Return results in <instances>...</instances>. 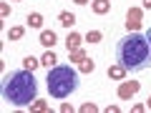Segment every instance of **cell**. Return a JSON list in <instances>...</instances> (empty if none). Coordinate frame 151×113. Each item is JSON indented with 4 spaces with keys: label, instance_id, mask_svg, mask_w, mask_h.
<instances>
[{
    "label": "cell",
    "instance_id": "obj_13",
    "mask_svg": "<svg viewBox=\"0 0 151 113\" xmlns=\"http://www.w3.org/2000/svg\"><path fill=\"white\" fill-rule=\"evenodd\" d=\"M40 63H43V65H48V68H53V65H58V58H55V55L48 50V53L43 55V60H40Z\"/></svg>",
    "mask_w": 151,
    "mask_h": 113
},
{
    "label": "cell",
    "instance_id": "obj_21",
    "mask_svg": "<svg viewBox=\"0 0 151 113\" xmlns=\"http://www.w3.org/2000/svg\"><path fill=\"white\" fill-rule=\"evenodd\" d=\"M73 3H76V5H86L88 0H73Z\"/></svg>",
    "mask_w": 151,
    "mask_h": 113
},
{
    "label": "cell",
    "instance_id": "obj_1",
    "mask_svg": "<svg viewBox=\"0 0 151 113\" xmlns=\"http://www.w3.org/2000/svg\"><path fill=\"white\" fill-rule=\"evenodd\" d=\"M116 60L124 65L129 73H141L151 68V45L146 35L141 33H129L116 43Z\"/></svg>",
    "mask_w": 151,
    "mask_h": 113
},
{
    "label": "cell",
    "instance_id": "obj_20",
    "mask_svg": "<svg viewBox=\"0 0 151 113\" xmlns=\"http://www.w3.org/2000/svg\"><path fill=\"white\" fill-rule=\"evenodd\" d=\"M146 40H149V45H151V28L146 30Z\"/></svg>",
    "mask_w": 151,
    "mask_h": 113
},
{
    "label": "cell",
    "instance_id": "obj_17",
    "mask_svg": "<svg viewBox=\"0 0 151 113\" xmlns=\"http://www.w3.org/2000/svg\"><path fill=\"white\" fill-rule=\"evenodd\" d=\"M68 53H70V50H68ZM70 58H73V60H83V50H78V48H76L73 53H70Z\"/></svg>",
    "mask_w": 151,
    "mask_h": 113
},
{
    "label": "cell",
    "instance_id": "obj_22",
    "mask_svg": "<svg viewBox=\"0 0 151 113\" xmlns=\"http://www.w3.org/2000/svg\"><path fill=\"white\" fill-rule=\"evenodd\" d=\"M144 8H151V0H144Z\"/></svg>",
    "mask_w": 151,
    "mask_h": 113
},
{
    "label": "cell",
    "instance_id": "obj_9",
    "mask_svg": "<svg viewBox=\"0 0 151 113\" xmlns=\"http://www.w3.org/2000/svg\"><path fill=\"white\" fill-rule=\"evenodd\" d=\"M58 20H60V25H63V28H73L76 25V15H73V13H60V15H58Z\"/></svg>",
    "mask_w": 151,
    "mask_h": 113
},
{
    "label": "cell",
    "instance_id": "obj_19",
    "mask_svg": "<svg viewBox=\"0 0 151 113\" xmlns=\"http://www.w3.org/2000/svg\"><path fill=\"white\" fill-rule=\"evenodd\" d=\"M81 111H83V113H88V111H91V113H93V111H96V106H93V103H86V106H83V108H81Z\"/></svg>",
    "mask_w": 151,
    "mask_h": 113
},
{
    "label": "cell",
    "instance_id": "obj_23",
    "mask_svg": "<svg viewBox=\"0 0 151 113\" xmlns=\"http://www.w3.org/2000/svg\"><path fill=\"white\" fill-rule=\"evenodd\" d=\"M146 106H149V108H151V98H149V103H146Z\"/></svg>",
    "mask_w": 151,
    "mask_h": 113
},
{
    "label": "cell",
    "instance_id": "obj_14",
    "mask_svg": "<svg viewBox=\"0 0 151 113\" xmlns=\"http://www.w3.org/2000/svg\"><path fill=\"white\" fill-rule=\"evenodd\" d=\"M38 63H40V60H35L33 55H28V58L23 60V68H28V70H35V68H38Z\"/></svg>",
    "mask_w": 151,
    "mask_h": 113
},
{
    "label": "cell",
    "instance_id": "obj_4",
    "mask_svg": "<svg viewBox=\"0 0 151 113\" xmlns=\"http://www.w3.org/2000/svg\"><path fill=\"white\" fill-rule=\"evenodd\" d=\"M126 25H129V30L131 28H139L141 25V10H129L126 13Z\"/></svg>",
    "mask_w": 151,
    "mask_h": 113
},
{
    "label": "cell",
    "instance_id": "obj_16",
    "mask_svg": "<svg viewBox=\"0 0 151 113\" xmlns=\"http://www.w3.org/2000/svg\"><path fill=\"white\" fill-rule=\"evenodd\" d=\"M86 40H91V43H98V40H101V33H98V30H88Z\"/></svg>",
    "mask_w": 151,
    "mask_h": 113
},
{
    "label": "cell",
    "instance_id": "obj_15",
    "mask_svg": "<svg viewBox=\"0 0 151 113\" xmlns=\"http://www.w3.org/2000/svg\"><path fill=\"white\" fill-rule=\"evenodd\" d=\"M93 68H96V63H93V60H88V58L81 60V70H83V73H93Z\"/></svg>",
    "mask_w": 151,
    "mask_h": 113
},
{
    "label": "cell",
    "instance_id": "obj_18",
    "mask_svg": "<svg viewBox=\"0 0 151 113\" xmlns=\"http://www.w3.org/2000/svg\"><path fill=\"white\" fill-rule=\"evenodd\" d=\"M33 108H35V111H45V108H48V106H45L43 101H38V103H33Z\"/></svg>",
    "mask_w": 151,
    "mask_h": 113
},
{
    "label": "cell",
    "instance_id": "obj_10",
    "mask_svg": "<svg viewBox=\"0 0 151 113\" xmlns=\"http://www.w3.org/2000/svg\"><path fill=\"white\" fill-rule=\"evenodd\" d=\"M65 45H68V50H76L78 45H81V35H78V33H68V38H65Z\"/></svg>",
    "mask_w": 151,
    "mask_h": 113
},
{
    "label": "cell",
    "instance_id": "obj_3",
    "mask_svg": "<svg viewBox=\"0 0 151 113\" xmlns=\"http://www.w3.org/2000/svg\"><path fill=\"white\" fill-rule=\"evenodd\" d=\"M45 81H48V93L53 98H68L78 88V73L70 65H53Z\"/></svg>",
    "mask_w": 151,
    "mask_h": 113
},
{
    "label": "cell",
    "instance_id": "obj_12",
    "mask_svg": "<svg viewBox=\"0 0 151 113\" xmlns=\"http://www.w3.org/2000/svg\"><path fill=\"white\" fill-rule=\"evenodd\" d=\"M23 33H25V28L15 25V28H10V33H8V38H10V40H20V38H23Z\"/></svg>",
    "mask_w": 151,
    "mask_h": 113
},
{
    "label": "cell",
    "instance_id": "obj_2",
    "mask_svg": "<svg viewBox=\"0 0 151 113\" xmlns=\"http://www.w3.org/2000/svg\"><path fill=\"white\" fill-rule=\"evenodd\" d=\"M38 98V83L33 78V70H10L3 78V101L13 103V106H30Z\"/></svg>",
    "mask_w": 151,
    "mask_h": 113
},
{
    "label": "cell",
    "instance_id": "obj_7",
    "mask_svg": "<svg viewBox=\"0 0 151 113\" xmlns=\"http://www.w3.org/2000/svg\"><path fill=\"white\" fill-rule=\"evenodd\" d=\"M126 73H129V70H126L124 65H111V68H108V78H113V81H121Z\"/></svg>",
    "mask_w": 151,
    "mask_h": 113
},
{
    "label": "cell",
    "instance_id": "obj_11",
    "mask_svg": "<svg viewBox=\"0 0 151 113\" xmlns=\"http://www.w3.org/2000/svg\"><path fill=\"white\" fill-rule=\"evenodd\" d=\"M28 25L30 28H43V15L40 13H30L28 15Z\"/></svg>",
    "mask_w": 151,
    "mask_h": 113
},
{
    "label": "cell",
    "instance_id": "obj_5",
    "mask_svg": "<svg viewBox=\"0 0 151 113\" xmlns=\"http://www.w3.org/2000/svg\"><path fill=\"white\" fill-rule=\"evenodd\" d=\"M136 91H139V83L131 81V83H124V86L119 88V96H121V98H129V96H134Z\"/></svg>",
    "mask_w": 151,
    "mask_h": 113
},
{
    "label": "cell",
    "instance_id": "obj_6",
    "mask_svg": "<svg viewBox=\"0 0 151 113\" xmlns=\"http://www.w3.org/2000/svg\"><path fill=\"white\" fill-rule=\"evenodd\" d=\"M108 10H111V0H93V13L106 15Z\"/></svg>",
    "mask_w": 151,
    "mask_h": 113
},
{
    "label": "cell",
    "instance_id": "obj_8",
    "mask_svg": "<svg viewBox=\"0 0 151 113\" xmlns=\"http://www.w3.org/2000/svg\"><path fill=\"white\" fill-rule=\"evenodd\" d=\"M40 43H43L45 48H53L55 45V33L53 30H43L40 33Z\"/></svg>",
    "mask_w": 151,
    "mask_h": 113
}]
</instances>
